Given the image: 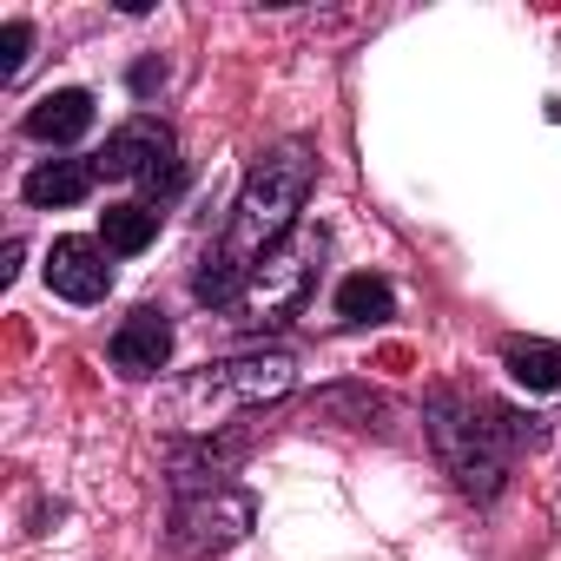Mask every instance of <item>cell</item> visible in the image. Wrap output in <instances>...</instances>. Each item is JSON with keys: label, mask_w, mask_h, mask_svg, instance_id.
Returning a JSON list of instances; mask_svg holds the SVG:
<instances>
[{"label": "cell", "mask_w": 561, "mask_h": 561, "mask_svg": "<svg viewBox=\"0 0 561 561\" xmlns=\"http://www.w3.org/2000/svg\"><path fill=\"white\" fill-rule=\"evenodd\" d=\"M311 192H318L311 139H285V146L257 152L244 185H238V198H231V218H225L218 244L192 271V298L211 305V311H231L238 291H244V277L298 231V211L311 205Z\"/></svg>", "instance_id": "1"}, {"label": "cell", "mask_w": 561, "mask_h": 561, "mask_svg": "<svg viewBox=\"0 0 561 561\" xmlns=\"http://www.w3.org/2000/svg\"><path fill=\"white\" fill-rule=\"evenodd\" d=\"M423 436L443 462V476L469 495V502H495L508 489V469L522 456H535L548 443V423L535 410H515L489 390H469V383H443L423 397Z\"/></svg>", "instance_id": "2"}, {"label": "cell", "mask_w": 561, "mask_h": 561, "mask_svg": "<svg viewBox=\"0 0 561 561\" xmlns=\"http://www.w3.org/2000/svg\"><path fill=\"white\" fill-rule=\"evenodd\" d=\"M291 390H298V357L277 351V344H257V351H238V357H218V364H198V370L172 377L165 397H159V423L179 443H198V436L231 430L251 410L285 403Z\"/></svg>", "instance_id": "3"}, {"label": "cell", "mask_w": 561, "mask_h": 561, "mask_svg": "<svg viewBox=\"0 0 561 561\" xmlns=\"http://www.w3.org/2000/svg\"><path fill=\"white\" fill-rule=\"evenodd\" d=\"M324 251H331V231H324V225H298L285 244H277V251L244 277V291H238V305L225 311V324H231L238 337H271V331H285V324L311 305V291H318Z\"/></svg>", "instance_id": "4"}, {"label": "cell", "mask_w": 561, "mask_h": 561, "mask_svg": "<svg viewBox=\"0 0 561 561\" xmlns=\"http://www.w3.org/2000/svg\"><path fill=\"white\" fill-rule=\"evenodd\" d=\"M93 165H100V179H126V185H139V192H146V205H159V211L185 192L179 139H172V126H165V119H152V113H139V119H126V126H113V133H106V146L93 152Z\"/></svg>", "instance_id": "5"}, {"label": "cell", "mask_w": 561, "mask_h": 561, "mask_svg": "<svg viewBox=\"0 0 561 561\" xmlns=\"http://www.w3.org/2000/svg\"><path fill=\"white\" fill-rule=\"evenodd\" d=\"M257 522V495L244 482H211V489H185L172 495V522H165V548L179 561H211L225 548H238Z\"/></svg>", "instance_id": "6"}, {"label": "cell", "mask_w": 561, "mask_h": 561, "mask_svg": "<svg viewBox=\"0 0 561 561\" xmlns=\"http://www.w3.org/2000/svg\"><path fill=\"white\" fill-rule=\"evenodd\" d=\"M113 251L100 244V238H54V251H47V291L54 298H67V305H100L106 291H113V264H106Z\"/></svg>", "instance_id": "7"}, {"label": "cell", "mask_w": 561, "mask_h": 561, "mask_svg": "<svg viewBox=\"0 0 561 561\" xmlns=\"http://www.w3.org/2000/svg\"><path fill=\"white\" fill-rule=\"evenodd\" d=\"M106 357H113V370H119L126 383H146V377H159V370L172 364V318H165L159 305H139V311H133V318L113 331Z\"/></svg>", "instance_id": "8"}, {"label": "cell", "mask_w": 561, "mask_h": 561, "mask_svg": "<svg viewBox=\"0 0 561 561\" xmlns=\"http://www.w3.org/2000/svg\"><path fill=\"white\" fill-rule=\"evenodd\" d=\"M93 119H100L93 93H87V87H60V93H41V100L27 106L21 133L41 139V146H80V139L93 133Z\"/></svg>", "instance_id": "9"}, {"label": "cell", "mask_w": 561, "mask_h": 561, "mask_svg": "<svg viewBox=\"0 0 561 561\" xmlns=\"http://www.w3.org/2000/svg\"><path fill=\"white\" fill-rule=\"evenodd\" d=\"M93 185H100V165H93V159H41V165L21 179V198H27L34 211H60V205L93 198Z\"/></svg>", "instance_id": "10"}, {"label": "cell", "mask_w": 561, "mask_h": 561, "mask_svg": "<svg viewBox=\"0 0 561 561\" xmlns=\"http://www.w3.org/2000/svg\"><path fill=\"white\" fill-rule=\"evenodd\" d=\"M159 225H165L159 205H146V198H119V205L100 211V244H106L113 257H139V251L159 238Z\"/></svg>", "instance_id": "11"}, {"label": "cell", "mask_w": 561, "mask_h": 561, "mask_svg": "<svg viewBox=\"0 0 561 561\" xmlns=\"http://www.w3.org/2000/svg\"><path fill=\"white\" fill-rule=\"evenodd\" d=\"M337 324L344 331H364V324H390L397 318V291H390V277H377V271H357V277H344L337 285Z\"/></svg>", "instance_id": "12"}, {"label": "cell", "mask_w": 561, "mask_h": 561, "mask_svg": "<svg viewBox=\"0 0 561 561\" xmlns=\"http://www.w3.org/2000/svg\"><path fill=\"white\" fill-rule=\"evenodd\" d=\"M502 370H508L528 397H554V390H561V344L508 337V344H502Z\"/></svg>", "instance_id": "13"}, {"label": "cell", "mask_w": 561, "mask_h": 561, "mask_svg": "<svg viewBox=\"0 0 561 561\" xmlns=\"http://www.w3.org/2000/svg\"><path fill=\"white\" fill-rule=\"evenodd\" d=\"M27 47H34V21H8V27H0V87H14V80H21Z\"/></svg>", "instance_id": "14"}, {"label": "cell", "mask_w": 561, "mask_h": 561, "mask_svg": "<svg viewBox=\"0 0 561 561\" xmlns=\"http://www.w3.org/2000/svg\"><path fill=\"white\" fill-rule=\"evenodd\" d=\"M165 80H172V67H165V60H139V67L126 73V87H133V100H152V93H159Z\"/></svg>", "instance_id": "15"}, {"label": "cell", "mask_w": 561, "mask_h": 561, "mask_svg": "<svg viewBox=\"0 0 561 561\" xmlns=\"http://www.w3.org/2000/svg\"><path fill=\"white\" fill-rule=\"evenodd\" d=\"M21 257H27V244H21V238H8V264H0V285H14V277H21Z\"/></svg>", "instance_id": "16"}]
</instances>
